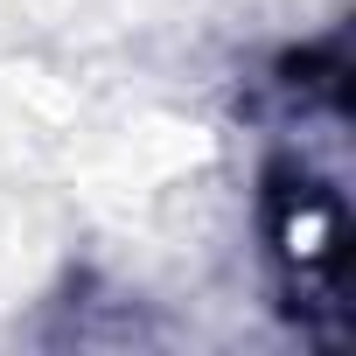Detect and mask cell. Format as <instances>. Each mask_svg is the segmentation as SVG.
<instances>
[{
    "label": "cell",
    "instance_id": "obj_1",
    "mask_svg": "<svg viewBox=\"0 0 356 356\" xmlns=\"http://www.w3.org/2000/svg\"><path fill=\"white\" fill-rule=\"evenodd\" d=\"M273 245L280 266L293 280V293L307 300H335V266H342V210L328 189L314 182H286L280 210H273Z\"/></svg>",
    "mask_w": 356,
    "mask_h": 356
}]
</instances>
